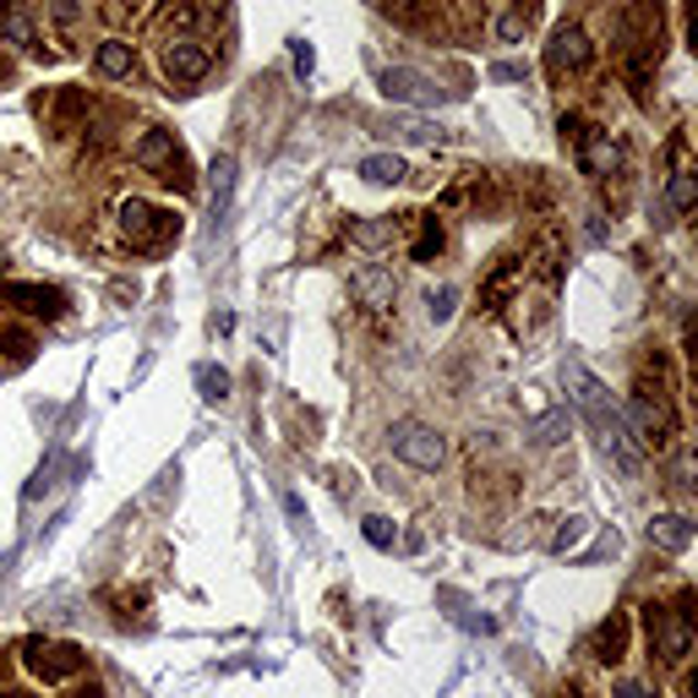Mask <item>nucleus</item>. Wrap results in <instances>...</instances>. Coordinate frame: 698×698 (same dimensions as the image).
<instances>
[{"label": "nucleus", "instance_id": "1", "mask_svg": "<svg viewBox=\"0 0 698 698\" xmlns=\"http://www.w3.org/2000/svg\"><path fill=\"white\" fill-rule=\"evenodd\" d=\"M16 655H22V666H27L33 677H44V683H71V677L88 672V650H82V644H66V639H22Z\"/></svg>", "mask_w": 698, "mask_h": 698}, {"label": "nucleus", "instance_id": "2", "mask_svg": "<svg viewBox=\"0 0 698 698\" xmlns=\"http://www.w3.org/2000/svg\"><path fill=\"white\" fill-rule=\"evenodd\" d=\"M388 447H394L410 469H442V464H447V442H442V431L425 425V420H394V425H388Z\"/></svg>", "mask_w": 698, "mask_h": 698}, {"label": "nucleus", "instance_id": "3", "mask_svg": "<svg viewBox=\"0 0 698 698\" xmlns=\"http://www.w3.org/2000/svg\"><path fill=\"white\" fill-rule=\"evenodd\" d=\"M650 644H655V655L661 661H688V650H694V611H688V595L677 600V606H650Z\"/></svg>", "mask_w": 698, "mask_h": 698}, {"label": "nucleus", "instance_id": "4", "mask_svg": "<svg viewBox=\"0 0 698 698\" xmlns=\"http://www.w3.org/2000/svg\"><path fill=\"white\" fill-rule=\"evenodd\" d=\"M132 158H137V169L158 175V180H164V186H175V191H186V186H191V164H186L180 142L169 137V132H142L137 147H132Z\"/></svg>", "mask_w": 698, "mask_h": 698}, {"label": "nucleus", "instance_id": "5", "mask_svg": "<svg viewBox=\"0 0 698 698\" xmlns=\"http://www.w3.org/2000/svg\"><path fill=\"white\" fill-rule=\"evenodd\" d=\"M628 431H633V442H644V447H666L672 436H677V420L666 410V399L650 388V383H639V394L628 399Z\"/></svg>", "mask_w": 698, "mask_h": 698}, {"label": "nucleus", "instance_id": "6", "mask_svg": "<svg viewBox=\"0 0 698 698\" xmlns=\"http://www.w3.org/2000/svg\"><path fill=\"white\" fill-rule=\"evenodd\" d=\"M562 383H567L573 405H578V410L589 416V425H595L600 436H606V431H611V425L622 420V410H617V405H611V394H606V383H600V377H589V372H584L578 361H562Z\"/></svg>", "mask_w": 698, "mask_h": 698}, {"label": "nucleus", "instance_id": "7", "mask_svg": "<svg viewBox=\"0 0 698 698\" xmlns=\"http://www.w3.org/2000/svg\"><path fill=\"white\" fill-rule=\"evenodd\" d=\"M121 230H126V241H132L137 252H153V246H164V241L180 230V219H175L169 208H153V202H142V197H126V202H121Z\"/></svg>", "mask_w": 698, "mask_h": 698}, {"label": "nucleus", "instance_id": "8", "mask_svg": "<svg viewBox=\"0 0 698 698\" xmlns=\"http://www.w3.org/2000/svg\"><path fill=\"white\" fill-rule=\"evenodd\" d=\"M383 93H388L394 104H410V110H436V104L453 99L447 88H436V77H425L416 66H388V71H383Z\"/></svg>", "mask_w": 698, "mask_h": 698}, {"label": "nucleus", "instance_id": "9", "mask_svg": "<svg viewBox=\"0 0 698 698\" xmlns=\"http://www.w3.org/2000/svg\"><path fill=\"white\" fill-rule=\"evenodd\" d=\"M213 71V55H208V44H197V38H169L164 44V77L169 82H202Z\"/></svg>", "mask_w": 698, "mask_h": 698}, {"label": "nucleus", "instance_id": "10", "mask_svg": "<svg viewBox=\"0 0 698 698\" xmlns=\"http://www.w3.org/2000/svg\"><path fill=\"white\" fill-rule=\"evenodd\" d=\"M573 137H578V158L589 175H617L622 169V142L611 137L606 126H578L573 121Z\"/></svg>", "mask_w": 698, "mask_h": 698}, {"label": "nucleus", "instance_id": "11", "mask_svg": "<svg viewBox=\"0 0 698 698\" xmlns=\"http://www.w3.org/2000/svg\"><path fill=\"white\" fill-rule=\"evenodd\" d=\"M589 55H595V44H589V33L578 27V22H562L557 33H552V49H546V66L567 77V71H584L589 66Z\"/></svg>", "mask_w": 698, "mask_h": 698}, {"label": "nucleus", "instance_id": "12", "mask_svg": "<svg viewBox=\"0 0 698 698\" xmlns=\"http://www.w3.org/2000/svg\"><path fill=\"white\" fill-rule=\"evenodd\" d=\"M0 300L5 306H16V311H27V317H66V295L60 289H49V284H5L0 289Z\"/></svg>", "mask_w": 698, "mask_h": 698}, {"label": "nucleus", "instance_id": "13", "mask_svg": "<svg viewBox=\"0 0 698 698\" xmlns=\"http://www.w3.org/2000/svg\"><path fill=\"white\" fill-rule=\"evenodd\" d=\"M350 289H355V300L366 306V311H394V300H399V279H394V268H361L355 279H350Z\"/></svg>", "mask_w": 698, "mask_h": 698}, {"label": "nucleus", "instance_id": "14", "mask_svg": "<svg viewBox=\"0 0 698 698\" xmlns=\"http://www.w3.org/2000/svg\"><path fill=\"white\" fill-rule=\"evenodd\" d=\"M0 38L16 44V49H38V27H33L22 0H0Z\"/></svg>", "mask_w": 698, "mask_h": 698}, {"label": "nucleus", "instance_id": "15", "mask_svg": "<svg viewBox=\"0 0 698 698\" xmlns=\"http://www.w3.org/2000/svg\"><path fill=\"white\" fill-rule=\"evenodd\" d=\"M650 546H661V552H688V546H694V524H688L683 513H655V519H650Z\"/></svg>", "mask_w": 698, "mask_h": 698}, {"label": "nucleus", "instance_id": "16", "mask_svg": "<svg viewBox=\"0 0 698 698\" xmlns=\"http://www.w3.org/2000/svg\"><path fill=\"white\" fill-rule=\"evenodd\" d=\"M208 175H213V180H208V202H213V224H219V219L230 213V197H235V158L219 153Z\"/></svg>", "mask_w": 698, "mask_h": 698}, {"label": "nucleus", "instance_id": "17", "mask_svg": "<svg viewBox=\"0 0 698 698\" xmlns=\"http://www.w3.org/2000/svg\"><path fill=\"white\" fill-rule=\"evenodd\" d=\"M93 66H99L104 77H115V82H121V77H132V71H137V49H132L126 38H104V44H99V55H93Z\"/></svg>", "mask_w": 698, "mask_h": 698}, {"label": "nucleus", "instance_id": "18", "mask_svg": "<svg viewBox=\"0 0 698 698\" xmlns=\"http://www.w3.org/2000/svg\"><path fill=\"white\" fill-rule=\"evenodd\" d=\"M410 175V164L399 158V153H372V158H361V180H372V186H399Z\"/></svg>", "mask_w": 698, "mask_h": 698}, {"label": "nucleus", "instance_id": "19", "mask_svg": "<svg viewBox=\"0 0 698 698\" xmlns=\"http://www.w3.org/2000/svg\"><path fill=\"white\" fill-rule=\"evenodd\" d=\"M622 650H628V617L617 611V617L600 628V639H595V655H600V661H622Z\"/></svg>", "mask_w": 698, "mask_h": 698}, {"label": "nucleus", "instance_id": "20", "mask_svg": "<svg viewBox=\"0 0 698 698\" xmlns=\"http://www.w3.org/2000/svg\"><path fill=\"white\" fill-rule=\"evenodd\" d=\"M350 241L366 246V252H377V246L394 241V219H361V224H350Z\"/></svg>", "mask_w": 698, "mask_h": 698}, {"label": "nucleus", "instance_id": "21", "mask_svg": "<svg viewBox=\"0 0 698 698\" xmlns=\"http://www.w3.org/2000/svg\"><path fill=\"white\" fill-rule=\"evenodd\" d=\"M530 442H535V447H557V442H567V410H546V416L530 425Z\"/></svg>", "mask_w": 698, "mask_h": 698}, {"label": "nucleus", "instance_id": "22", "mask_svg": "<svg viewBox=\"0 0 698 698\" xmlns=\"http://www.w3.org/2000/svg\"><path fill=\"white\" fill-rule=\"evenodd\" d=\"M388 137H399V142H436V137H442V126H431V121H420V115H394V121H388Z\"/></svg>", "mask_w": 698, "mask_h": 698}, {"label": "nucleus", "instance_id": "23", "mask_svg": "<svg viewBox=\"0 0 698 698\" xmlns=\"http://www.w3.org/2000/svg\"><path fill=\"white\" fill-rule=\"evenodd\" d=\"M197 388H202L208 405H224V399H230V372H219V366H197Z\"/></svg>", "mask_w": 698, "mask_h": 698}, {"label": "nucleus", "instance_id": "24", "mask_svg": "<svg viewBox=\"0 0 698 698\" xmlns=\"http://www.w3.org/2000/svg\"><path fill=\"white\" fill-rule=\"evenodd\" d=\"M0 350H5L11 361H27V355H33V333H27V328H11V322H0Z\"/></svg>", "mask_w": 698, "mask_h": 698}, {"label": "nucleus", "instance_id": "25", "mask_svg": "<svg viewBox=\"0 0 698 698\" xmlns=\"http://www.w3.org/2000/svg\"><path fill=\"white\" fill-rule=\"evenodd\" d=\"M694 197H698L694 175H688V169H677V175H672V186H666V202H672L677 213H688V208H694Z\"/></svg>", "mask_w": 698, "mask_h": 698}, {"label": "nucleus", "instance_id": "26", "mask_svg": "<svg viewBox=\"0 0 698 698\" xmlns=\"http://www.w3.org/2000/svg\"><path fill=\"white\" fill-rule=\"evenodd\" d=\"M436 252H442V224H436V219H420V241H416L410 257H416V263H431Z\"/></svg>", "mask_w": 698, "mask_h": 698}, {"label": "nucleus", "instance_id": "27", "mask_svg": "<svg viewBox=\"0 0 698 698\" xmlns=\"http://www.w3.org/2000/svg\"><path fill=\"white\" fill-rule=\"evenodd\" d=\"M453 306H458V289H453V284H436V289L425 295V311H431V322H447V317H453Z\"/></svg>", "mask_w": 698, "mask_h": 698}, {"label": "nucleus", "instance_id": "28", "mask_svg": "<svg viewBox=\"0 0 698 698\" xmlns=\"http://www.w3.org/2000/svg\"><path fill=\"white\" fill-rule=\"evenodd\" d=\"M584 530H589V519H578V513H573V519H562L557 524V535H552V552H573V546H578V541H584Z\"/></svg>", "mask_w": 698, "mask_h": 698}, {"label": "nucleus", "instance_id": "29", "mask_svg": "<svg viewBox=\"0 0 698 698\" xmlns=\"http://www.w3.org/2000/svg\"><path fill=\"white\" fill-rule=\"evenodd\" d=\"M361 530H366V541H372L377 552H388V546L399 541V530H394V519H366Z\"/></svg>", "mask_w": 698, "mask_h": 698}, {"label": "nucleus", "instance_id": "30", "mask_svg": "<svg viewBox=\"0 0 698 698\" xmlns=\"http://www.w3.org/2000/svg\"><path fill=\"white\" fill-rule=\"evenodd\" d=\"M311 66H317V49H311L306 38H295V71H300V77H311Z\"/></svg>", "mask_w": 698, "mask_h": 698}, {"label": "nucleus", "instance_id": "31", "mask_svg": "<svg viewBox=\"0 0 698 698\" xmlns=\"http://www.w3.org/2000/svg\"><path fill=\"white\" fill-rule=\"evenodd\" d=\"M491 77H497V82H519L524 66H519V60H502V66H491Z\"/></svg>", "mask_w": 698, "mask_h": 698}, {"label": "nucleus", "instance_id": "32", "mask_svg": "<svg viewBox=\"0 0 698 698\" xmlns=\"http://www.w3.org/2000/svg\"><path fill=\"white\" fill-rule=\"evenodd\" d=\"M524 27H530V22H524V16H508V22H502V38H519V33H524Z\"/></svg>", "mask_w": 698, "mask_h": 698}, {"label": "nucleus", "instance_id": "33", "mask_svg": "<svg viewBox=\"0 0 698 698\" xmlns=\"http://www.w3.org/2000/svg\"><path fill=\"white\" fill-rule=\"evenodd\" d=\"M617 698H650V688H644V683H622V688H617Z\"/></svg>", "mask_w": 698, "mask_h": 698}, {"label": "nucleus", "instance_id": "34", "mask_svg": "<svg viewBox=\"0 0 698 698\" xmlns=\"http://www.w3.org/2000/svg\"><path fill=\"white\" fill-rule=\"evenodd\" d=\"M77 698H104V688H88V694H77Z\"/></svg>", "mask_w": 698, "mask_h": 698}, {"label": "nucleus", "instance_id": "35", "mask_svg": "<svg viewBox=\"0 0 698 698\" xmlns=\"http://www.w3.org/2000/svg\"><path fill=\"white\" fill-rule=\"evenodd\" d=\"M5 77H11V66H5V60H0V82H5Z\"/></svg>", "mask_w": 698, "mask_h": 698}, {"label": "nucleus", "instance_id": "36", "mask_svg": "<svg viewBox=\"0 0 698 698\" xmlns=\"http://www.w3.org/2000/svg\"><path fill=\"white\" fill-rule=\"evenodd\" d=\"M0 698H27V694H0Z\"/></svg>", "mask_w": 698, "mask_h": 698}, {"label": "nucleus", "instance_id": "37", "mask_svg": "<svg viewBox=\"0 0 698 698\" xmlns=\"http://www.w3.org/2000/svg\"><path fill=\"white\" fill-rule=\"evenodd\" d=\"M0 263H5V252H0Z\"/></svg>", "mask_w": 698, "mask_h": 698}]
</instances>
